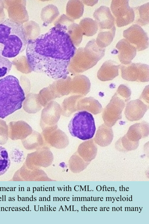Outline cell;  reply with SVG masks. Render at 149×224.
Returning <instances> with one entry per match:
<instances>
[{"mask_svg": "<svg viewBox=\"0 0 149 224\" xmlns=\"http://www.w3.org/2000/svg\"><path fill=\"white\" fill-rule=\"evenodd\" d=\"M76 50L67 32L54 27L36 38L28 41L27 61L34 72L54 79H65Z\"/></svg>", "mask_w": 149, "mask_h": 224, "instance_id": "cell-1", "label": "cell"}, {"mask_svg": "<svg viewBox=\"0 0 149 224\" xmlns=\"http://www.w3.org/2000/svg\"><path fill=\"white\" fill-rule=\"evenodd\" d=\"M27 40L22 24L7 18L0 23V55L14 57L26 48Z\"/></svg>", "mask_w": 149, "mask_h": 224, "instance_id": "cell-2", "label": "cell"}, {"mask_svg": "<svg viewBox=\"0 0 149 224\" xmlns=\"http://www.w3.org/2000/svg\"><path fill=\"white\" fill-rule=\"evenodd\" d=\"M25 99L16 77L8 75L0 79V118L4 119L21 108Z\"/></svg>", "mask_w": 149, "mask_h": 224, "instance_id": "cell-3", "label": "cell"}, {"mask_svg": "<svg viewBox=\"0 0 149 224\" xmlns=\"http://www.w3.org/2000/svg\"><path fill=\"white\" fill-rule=\"evenodd\" d=\"M104 54V50L99 47L95 42L88 41L85 47L77 49L68 68L76 67L81 71H84L95 65Z\"/></svg>", "mask_w": 149, "mask_h": 224, "instance_id": "cell-4", "label": "cell"}, {"mask_svg": "<svg viewBox=\"0 0 149 224\" xmlns=\"http://www.w3.org/2000/svg\"><path fill=\"white\" fill-rule=\"evenodd\" d=\"M68 128L72 136L83 140L92 138L96 130L92 115L86 111L75 113L68 124Z\"/></svg>", "mask_w": 149, "mask_h": 224, "instance_id": "cell-5", "label": "cell"}, {"mask_svg": "<svg viewBox=\"0 0 149 224\" xmlns=\"http://www.w3.org/2000/svg\"><path fill=\"white\" fill-rule=\"evenodd\" d=\"M126 103L125 99L116 92L103 111L102 118L104 124L112 127L121 119Z\"/></svg>", "mask_w": 149, "mask_h": 224, "instance_id": "cell-6", "label": "cell"}, {"mask_svg": "<svg viewBox=\"0 0 149 224\" xmlns=\"http://www.w3.org/2000/svg\"><path fill=\"white\" fill-rule=\"evenodd\" d=\"M122 78L130 81L145 82L149 81V66L141 63L120 64Z\"/></svg>", "mask_w": 149, "mask_h": 224, "instance_id": "cell-7", "label": "cell"}, {"mask_svg": "<svg viewBox=\"0 0 149 224\" xmlns=\"http://www.w3.org/2000/svg\"><path fill=\"white\" fill-rule=\"evenodd\" d=\"M129 0H112L110 8L117 26L121 27L133 22L135 15L133 8L129 4Z\"/></svg>", "mask_w": 149, "mask_h": 224, "instance_id": "cell-8", "label": "cell"}, {"mask_svg": "<svg viewBox=\"0 0 149 224\" xmlns=\"http://www.w3.org/2000/svg\"><path fill=\"white\" fill-rule=\"evenodd\" d=\"M123 37L138 51L147 48L149 46L148 34L139 25H132L123 32Z\"/></svg>", "mask_w": 149, "mask_h": 224, "instance_id": "cell-9", "label": "cell"}, {"mask_svg": "<svg viewBox=\"0 0 149 224\" xmlns=\"http://www.w3.org/2000/svg\"><path fill=\"white\" fill-rule=\"evenodd\" d=\"M41 134L47 144L56 148H65L69 144L68 137L58 127L57 124L44 129Z\"/></svg>", "mask_w": 149, "mask_h": 224, "instance_id": "cell-10", "label": "cell"}, {"mask_svg": "<svg viewBox=\"0 0 149 224\" xmlns=\"http://www.w3.org/2000/svg\"><path fill=\"white\" fill-rule=\"evenodd\" d=\"M27 159L29 160L31 162L30 169H32L38 168L39 167H46L49 166L53 161V156L49 148L44 146L29 154Z\"/></svg>", "mask_w": 149, "mask_h": 224, "instance_id": "cell-11", "label": "cell"}, {"mask_svg": "<svg viewBox=\"0 0 149 224\" xmlns=\"http://www.w3.org/2000/svg\"><path fill=\"white\" fill-rule=\"evenodd\" d=\"M148 108V105L139 99H137L126 103L124 113L128 120L138 121L143 118Z\"/></svg>", "mask_w": 149, "mask_h": 224, "instance_id": "cell-12", "label": "cell"}, {"mask_svg": "<svg viewBox=\"0 0 149 224\" xmlns=\"http://www.w3.org/2000/svg\"><path fill=\"white\" fill-rule=\"evenodd\" d=\"M93 16L100 29H111L115 26L114 18L108 7L100 6L95 10Z\"/></svg>", "mask_w": 149, "mask_h": 224, "instance_id": "cell-13", "label": "cell"}, {"mask_svg": "<svg viewBox=\"0 0 149 224\" xmlns=\"http://www.w3.org/2000/svg\"><path fill=\"white\" fill-rule=\"evenodd\" d=\"M116 47L118 50V56L121 64L126 65L131 63L136 54V48L125 38L120 40Z\"/></svg>", "mask_w": 149, "mask_h": 224, "instance_id": "cell-14", "label": "cell"}, {"mask_svg": "<svg viewBox=\"0 0 149 224\" xmlns=\"http://www.w3.org/2000/svg\"><path fill=\"white\" fill-rule=\"evenodd\" d=\"M120 64L115 61L109 60L105 61L98 70L97 76L101 81L112 80L119 74Z\"/></svg>", "mask_w": 149, "mask_h": 224, "instance_id": "cell-15", "label": "cell"}, {"mask_svg": "<svg viewBox=\"0 0 149 224\" xmlns=\"http://www.w3.org/2000/svg\"><path fill=\"white\" fill-rule=\"evenodd\" d=\"M149 123L145 121L136 123L130 126L125 134L127 138L133 141L139 140L148 136L149 133Z\"/></svg>", "mask_w": 149, "mask_h": 224, "instance_id": "cell-16", "label": "cell"}, {"mask_svg": "<svg viewBox=\"0 0 149 224\" xmlns=\"http://www.w3.org/2000/svg\"><path fill=\"white\" fill-rule=\"evenodd\" d=\"M113 137V133L112 127L104 123L98 127L93 139L96 144L103 147L110 144Z\"/></svg>", "mask_w": 149, "mask_h": 224, "instance_id": "cell-17", "label": "cell"}, {"mask_svg": "<svg viewBox=\"0 0 149 224\" xmlns=\"http://www.w3.org/2000/svg\"><path fill=\"white\" fill-rule=\"evenodd\" d=\"M97 147L93 139L85 141L80 144L77 151L85 161L90 162L96 157Z\"/></svg>", "mask_w": 149, "mask_h": 224, "instance_id": "cell-18", "label": "cell"}, {"mask_svg": "<svg viewBox=\"0 0 149 224\" xmlns=\"http://www.w3.org/2000/svg\"><path fill=\"white\" fill-rule=\"evenodd\" d=\"M84 9V5L81 1L69 0L66 6V15L73 20L79 19L83 15Z\"/></svg>", "mask_w": 149, "mask_h": 224, "instance_id": "cell-19", "label": "cell"}, {"mask_svg": "<svg viewBox=\"0 0 149 224\" xmlns=\"http://www.w3.org/2000/svg\"><path fill=\"white\" fill-rule=\"evenodd\" d=\"M59 15L57 8L53 4H49L43 8L41 11L40 17L43 25L47 26L56 20Z\"/></svg>", "mask_w": 149, "mask_h": 224, "instance_id": "cell-20", "label": "cell"}, {"mask_svg": "<svg viewBox=\"0 0 149 224\" xmlns=\"http://www.w3.org/2000/svg\"><path fill=\"white\" fill-rule=\"evenodd\" d=\"M116 31L115 26L107 31L100 30L97 34L96 40L97 45L100 47L103 48L108 46L113 40Z\"/></svg>", "mask_w": 149, "mask_h": 224, "instance_id": "cell-21", "label": "cell"}, {"mask_svg": "<svg viewBox=\"0 0 149 224\" xmlns=\"http://www.w3.org/2000/svg\"><path fill=\"white\" fill-rule=\"evenodd\" d=\"M83 35L92 36L97 32L98 26L96 22L92 19L86 18L81 19L78 24Z\"/></svg>", "mask_w": 149, "mask_h": 224, "instance_id": "cell-22", "label": "cell"}, {"mask_svg": "<svg viewBox=\"0 0 149 224\" xmlns=\"http://www.w3.org/2000/svg\"><path fill=\"white\" fill-rule=\"evenodd\" d=\"M81 108V110L86 111L94 115L100 113L103 109L99 101L92 97L85 99L83 101Z\"/></svg>", "mask_w": 149, "mask_h": 224, "instance_id": "cell-23", "label": "cell"}, {"mask_svg": "<svg viewBox=\"0 0 149 224\" xmlns=\"http://www.w3.org/2000/svg\"><path fill=\"white\" fill-rule=\"evenodd\" d=\"M136 14V23L137 24L144 26L149 22V3L134 8Z\"/></svg>", "mask_w": 149, "mask_h": 224, "instance_id": "cell-24", "label": "cell"}, {"mask_svg": "<svg viewBox=\"0 0 149 224\" xmlns=\"http://www.w3.org/2000/svg\"><path fill=\"white\" fill-rule=\"evenodd\" d=\"M66 32L74 46H79L83 35L79 25L74 22L72 23L68 27Z\"/></svg>", "mask_w": 149, "mask_h": 224, "instance_id": "cell-25", "label": "cell"}, {"mask_svg": "<svg viewBox=\"0 0 149 224\" xmlns=\"http://www.w3.org/2000/svg\"><path fill=\"white\" fill-rule=\"evenodd\" d=\"M139 141L129 140L126 134L120 137L115 143L116 148L120 152H127L136 149L139 146Z\"/></svg>", "mask_w": 149, "mask_h": 224, "instance_id": "cell-26", "label": "cell"}, {"mask_svg": "<svg viewBox=\"0 0 149 224\" xmlns=\"http://www.w3.org/2000/svg\"><path fill=\"white\" fill-rule=\"evenodd\" d=\"M89 163L84 160L77 152L72 155L69 161L70 169L73 171H77V172L84 170Z\"/></svg>", "mask_w": 149, "mask_h": 224, "instance_id": "cell-27", "label": "cell"}, {"mask_svg": "<svg viewBox=\"0 0 149 224\" xmlns=\"http://www.w3.org/2000/svg\"><path fill=\"white\" fill-rule=\"evenodd\" d=\"M24 28L28 41L35 39L40 35V27L39 25L34 21L29 22Z\"/></svg>", "mask_w": 149, "mask_h": 224, "instance_id": "cell-28", "label": "cell"}, {"mask_svg": "<svg viewBox=\"0 0 149 224\" xmlns=\"http://www.w3.org/2000/svg\"><path fill=\"white\" fill-rule=\"evenodd\" d=\"M10 165V161L6 149L0 146V175L4 174Z\"/></svg>", "mask_w": 149, "mask_h": 224, "instance_id": "cell-29", "label": "cell"}, {"mask_svg": "<svg viewBox=\"0 0 149 224\" xmlns=\"http://www.w3.org/2000/svg\"><path fill=\"white\" fill-rule=\"evenodd\" d=\"M74 22V20L63 14L56 20L54 22V27L66 32L68 27Z\"/></svg>", "mask_w": 149, "mask_h": 224, "instance_id": "cell-30", "label": "cell"}, {"mask_svg": "<svg viewBox=\"0 0 149 224\" xmlns=\"http://www.w3.org/2000/svg\"><path fill=\"white\" fill-rule=\"evenodd\" d=\"M12 65V62L9 59L0 55V79L7 76Z\"/></svg>", "mask_w": 149, "mask_h": 224, "instance_id": "cell-31", "label": "cell"}, {"mask_svg": "<svg viewBox=\"0 0 149 224\" xmlns=\"http://www.w3.org/2000/svg\"><path fill=\"white\" fill-rule=\"evenodd\" d=\"M116 92L124 98L127 102L130 100L131 91L129 87L126 85L124 84L120 85L118 87Z\"/></svg>", "mask_w": 149, "mask_h": 224, "instance_id": "cell-32", "label": "cell"}, {"mask_svg": "<svg viewBox=\"0 0 149 224\" xmlns=\"http://www.w3.org/2000/svg\"><path fill=\"white\" fill-rule=\"evenodd\" d=\"M139 99H143L149 103V85L146 87L139 97Z\"/></svg>", "mask_w": 149, "mask_h": 224, "instance_id": "cell-33", "label": "cell"}, {"mask_svg": "<svg viewBox=\"0 0 149 224\" xmlns=\"http://www.w3.org/2000/svg\"><path fill=\"white\" fill-rule=\"evenodd\" d=\"M83 3L87 6H93L96 4L98 2V0H82Z\"/></svg>", "mask_w": 149, "mask_h": 224, "instance_id": "cell-34", "label": "cell"}]
</instances>
